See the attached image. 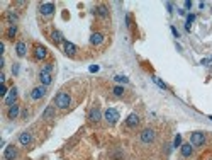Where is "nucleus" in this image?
<instances>
[{
	"mask_svg": "<svg viewBox=\"0 0 212 160\" xmlns=\"http://www.w3.org/2000/svg\"><path fill=\"white\" fill-rule=\"evenodd\" d=\"M95 14H98L100 17H109V9H107L105 5H98L95 9Z\"/></svg>",
	"mask_w": 212,
	"mask_h": 160,
	"instance_id": "22",
	"label": "nucleus"
},
{
	"mask_svg": "<svg viewBox=\"0 0 212 160\" xmlns=\"http://www.w3.org/2000/svg\"><path fill=\"white\" fill-rule=\"evenodd\" d=\"M204 143H205V136H204V133H200V131L192 133V136H190V145H192V147H202Z\"/></svg>",
	"mask_w": 212,
	"mask_h": 160,
	"instance_id": "2",
	"label": "nucleus"
},
{
	"mask_svg": "<svg viewBox=\"0 0 212 160\" xmlns=\"http://www.w3.org/2000/svg\"><path fill=\"white\" fill-rule=\"evenodd\" d=\"M185 9H192V2H190V0L185 2Z\"/></svg>",
	"mask_w": 212,
	"mask_h": 160,
	"instance_id": "32",
	"label": "nucleus"
},
{
	"mask_svg": "<svg viewBox=\"0 0 212 160\" xmlns=\"http://www.w3.org/2000/svg\"><path fill=\"white\" fill-rule=\"evenodd\" d=\"M178 14L180 15H185V9H178Z\"/></svg>",
	"mask_w": 212,
	"mask_h": 160,
	"instance_id": "36",
	"label": "nucleus"
},
{
	"mask_svg": "<svg viewBox=\"0 0 212 160\" xmlns=\"http://www.w3.org/2000/svg\"><path fill=\"white\" fill-rule=\"evenodd\" d=\"M154 140V131L151 128H146L143 133H141V141L143 143H151Z\"/></svg>",
	"mask_w": 212,
	"mask_h": 160,
	"instance_id": "8",
	"label": "nucleus"
},
{
	"mask_svg": "<svg viewBox=\"0 0 212 160\" xmlns=\"http://www.w3.org/2000/svg\"><path fill=\"white\" fill-rule=\"evenodd\" d=\"M114 80H116V82H119V84H127V82H129V79H127V77H124V75H116V77H114Z\"/></svg>",
	"mask_w": 212,
	"mask_h": 160,
	"instance_id": "26",
	"label": "nucleus"
},
{
	"mask_svg": "<svg viewBox=\"0 0 212 160\" xmlns=\"http://www.w3.org/2000/svg\"><path fill=\"white\" fill-rule=\"evenodd\" d=\"M15 34H17V26H10L9 29H7V38L9 39H14Z\"/></svg>",
	"mask_w": 212,
	"mask_h": 160,
	"instance_id": "23",
	"label": "nucleus"
},
{
	"mask_svg": "<svg viewBox=\"0 0 212 160\" xmlns=\"http://www.w3.org/2000/svg\"><path fill=\"white\" fill-rule=\"evenodd\" d=\"M166 9H168V12H173V7H172V4H170V2L166 4Z\"/></svg>",
	"mask_w": 212,
	"mask_h": 160,
	"instance_id": "34",
	"label": "nucleus"
},
{
	"mask_svg": "<svg viewBox=\"0 0 212 160\" xmlns=\"http://www.w3.org/2000/svg\"><path fill=\"white\" fill-rule=\"evenodd\" d=\"M15 99H17V87H12L9 90V94L3 97V102H5V106H14L15 104Z\"/></svg>",
	"mask_w": 212,
	"mask_h": 160,
	"instance_id": "3",
	"label": "nucleus"
},
{
	"mask_svg": "<svg viewBox=\"0 0 212 160\" xmlns=\"http://www.w3.org/2000/svg\"><path fill=\"white\" fill-rule=\"evenodd\" d=\"M54 118V106H48L43 112V119H53Z\"/></svg>",
	"mask_w": 212,
	"mask_h": 160,
	"instance_id": "20",
	"label": "nucleus"
},
{
	"mask_svg": "<svg viewBox=\"0 0 212 160\" xmlns=\"http://www.w3.org/2000/svg\"><path fill=\"white\" fill-rule=\"evenodd\" d=\"M51 41H53L54 44H59V43L63 41V34H61L59 31H53V32H51Z\"/></svg>",
	"mask_w": 212,
	"mask_h": 160,
	"instance_id": "21",
	"label": "nucleus"
},
{
	"mask_svg": "<svg viewBox=\"0 0 212 160\" xmlns=\"http://www.w3.org/2000/svg\"><path fill=\"white\" fill-rule=\"evenodd\" d=\"M12 73H14V75L19 73V65H14V67H12Z\"/></svg>",
	"mask_w": 212,
	"mask_h": 160,
	"instance_id": "30",
	"label": "nucleus"
},
{
	"mask_svg": "<svg viewBox=\"0 0 212 160\" xmlns=\"http://www.w3.org/2000/svg\"><path fill=\"white\" fill-rule=\"evenodd\" d=\"M180 152H182L183 157H190V155L193 153V147L190 145V143H185V145L180 147Z\"/></svg>",
	"mask_w": 212,
	"mask_h": 160,
	"instance_id": "17",
	"label": "nucleus"
},
{
	"mask_svg": "<svg viewBox=\"0 0 212 160\" xmlns=\"http://www.w3.org/2000/svg\"><path fill=\"white\" fill-rule=\"evenodd\" d=\"M209 119H212V116H209Z\"/></svg>",
	"mask_w": 212,
	"mask_h": 160,
	"instance_id": "37",
	"label": "nucleus"
},
{
	"mask_svg": "<svg viewBox=\"0 0 212 160\" xmlns=\"http://www.w3.org/2000/svg\"><path fill=\"white\" fill-rule=\"evenodd\" d=\"M126 124H127V126H131V128L136 126V124H139V116H137L136 112L129 114V116H127V119H126Z\"/></svg>",
	"mask_w": 212,
	"mask_h": 160,
	"instance_id": "15",
	"label": "nucleus"
},
{
	"mask_svg": "<svg viewBox=\"0 0 212 160\" xmlns=\"http://www.w3.org/2000/svg\"><path fill=\"white\" fill-rule=\"evenodd\" d=\"M44 95H46V87H44V85L34 87V89H32V92H31V99H34V100L41 99V97H44Z\"/></svg>",
	"mask_w": 212,
	"mask_h": 160,
	"instance_id": "5",
	"label": "nucleus"
},
{
	"mask_svg": "<svg viewBox=\"0 0 212 160\" xmlns=\"http://www.w3.org/2000/svg\"><path fill=\"white\" fill-rule=\"evenodd\" d=\"M27 116H29V112H27V111H24V112H22V118H24V119H27Z\"/></svg>",
	"mask_w": 212,
	"mask_h": 160,
	"instance_id": "35",
	"label": "nucleus"
},
{
	"mask_svg": "<svg viewBox=\"0 0 212 160\" xmlns=\"http://www.w3.org/2000/svg\"><path fill=\"white\" fill-rule=\"evenodd\" d=\"M15 53H17L19 56H26V53H27V46H26V43L19 41V43L15 44Z\"/></svg>",
	"mask_w": 212,
	"mask_h": 160,
	"instance_id": "16",
	"label": "nucleus"
},
{
	"mask_svg": "<svg viewBox=\"0 0 212 160\" xmlns=\"http://www.w3.org/2000/svg\"><path fill=\"white\" fill-rule=\"evenodd\" d=\"M153 82H154V84H156V85H160L161 89H165V90L168 89V87H166V84H163V82H161V80L158 79V77H153Z\"/></svg>",
	"mask_w": 212,
	"mask_h": 160,
	"instance_id": "27",
	"label": "nucleus"
},
{
	"mask_svg": "<svg viewBox=\"0 0 212 160\" xmlns=\"http://www.w3.org/2000/svg\"><path fill=\"white\" fill-rule=\"evenodd\" d=\"M3 159H5V160H15V159H17V148H15L14 145L7 147L5 152H3Z\"/></svg>",
	"mask_w": 212,
	"mask_h": 160,
	"instance_id": "7",
	"label": "nucleus"
},
{
	"mask_svg": "<svg viewBox=\"0 0 212 160\" xmlns=\"http://www.w3.org/2000/svg\"><path fill=\"white\" fill-rule=\"evenodd\" d=\"M105 119L107 123H110V124H114V123H117V119H119V111L117 109H112V107H109V109L105 111Z\"/></svg>",
	"mask_w": 212,
	"mask_h": 160,
	"instance_id": "4",
	"label": "nucleus"
},
{
	"mask_svg": "<svg viewBox=\"0 0 212 160\" xmlns=\"http://www.w3.org/2000/svg\"><path fill=\"white\" fill-rule=\"evenodd\" d=\"M173 147H182V135H176V136H175Z\"/></svg>",
	"mask_w": 212,
	"mask_h": 160,
	"instance_id": "28",
	"label": "nucleus"
},
{
	"mask_svg": "<svg viewBox=\"0 0 212 160\" xmlns=\"http://www.w3.org/2000/svg\"><path fill=\"white\" fill-rule=\"evenodd\" d=\"M90 43L92 44H100V43H104V34H100V32H93L92 36H90Z\"/></svg>",
	"mask_w": 212,
	"mask_h": 160,
	"instance_id": "18",
	"label": "nucleus"
},
{
	"mask_svg": "<svg viewBox=\"0 0 212 160\" xmlns=\"http://www.w3.org/2000/svg\"><path fill=\"white\" fill-rule=\"evenodd\" d=\"M39 80H41V84L46 87V85H49L51 82H53V77H51V73H48V72H39Z\"/></svg>",
	"mask_w": 212,
	"mask_h": 160,
	"instance_id": "13",
	"label": "nucleus"
},
{
	"mask_svg": "<svg viewBox=\"0 0 212 160\" xmlns=\"http://www.w3.org/2000/svg\"><path fill=\"white\" fill-rule=\"evenodd\" d=\"M5 20L9 22L10 26H15V24L19 22V15H17V14H15L14 10H9V12L5 14Z\"/></svg>",
	"mask_w": 212,
	"mask_h": 160,
	"instance_id": "12",
	"label": "nucleus"
},
{
	"mask_svg": "<svg viewBox=\"0 0 212 160\" xmlns=\"http://www.w3.org/2000/svg\"><path fill=\"white\" fill-rule=\"evenodd\" d=\"M193 20H195V15H193V14H188V15H187V22H185V29L187 31H190V26H192Z\"/></svg>",
	"mask_w": 212,
	"mask_h": 160,
	"instance_id": "24",
	"label": "nucleus"
},
{
	"mask_svg": "<svg viewBox=\"0 0 212 160\" xmlns=\"http://www.w3.org/2000/svg\"><path fill=\"white\" fill-rule=\"evenodd\" d=\"M112 92H114V95H116V97H122V94H124V89H122L121 85H116V87L112 89Z\"/></svg>",
	"mask_w": 212,
	"mask_h": 160,
	"instance_id": "25",
	"label": "nucleus"
},
{
	"mask_svg": "<svg viewBox=\"0 0 212 160\" xmlns=\"http://www.w3.org/2000/svg\"><path fill=\"white\" fill-rule=\"evenodd\" d=\"M43 72H48V73H51V72H53V65H51V63H48V65L43 68Z\"/></svg>",
	"mask_w": 212,
	"mask_h": 160,
	"instance_id": "29",
	"label": "nucleus"
},
{
	"mask_svg": "<svg viewBox=\"0 0 212 160\" xmlns=\"http://www.w3.org/2000/svg\"><path fill=\"white\" fill-rule=\"evenodd\" d=\"M19 112H20V106L15 102L14 106H10L9 107V111H7V118H9V119H15V118L19 116Z\"/></svg>",
	"mask_w": 212,
	"mask_h": 160,
	"instance_id": "10",
	"label": "nucleus"
},
{
	"mask_svg": "<svg viewBox=\"0 0 212 160\" xmlns=\"http://www.w3.org/2000/svg\"><path fill=\"white\" fill-rule=\"evenodd\" d=\"M100 118H102V112H100V109H98V107L90 109V112H88V119L92 121V123H97Z\"/></svg>",
	"mask_w": 212,
	"mask_h": 160,
	"instance_id": "14",
	"label": "nucleus"
},
{
	"mask_svg": "<svg viewBox=\"0 0 212 160\" xmlns=\"http://www.w3.org/2000/svg\"><path fill=\"white\" fill-rule=\"evenodd\" d=\"M97 70H98V65H92V67H90V72H92V73L97 72Z\"/></svg>",
	"mask_w": 212,
	"mask_h": 160,
	"instance_id": "33",
	"label": "nucleus"
},
{
	"mask_svg": "<svg viewBox=\"0 0 212 160\" xmlns=\"http://www.w3.org/2000/svg\"><path fill=\"white\" fill-rule=\"evenodd\" d=\"M31 141H32V135H31L29 131H24V133H20L19 143L22 145V147H27V145H31Z\"/></svg>",
	"mask_w": 212,
	"mask_h": 160,
	"instance_id": "11",
	"label": "nucleus"
},
{
	"mask_svg": "<svg viewBox=\"0 0 212 160\" xmlns=\"http://www.w3.org/2000/svg\"><path fill=\"white\" fill-rule=\"evenodd\" d=\"M39 12H41L43 15H51V14L54 12V4H51V2L41 4V5H39Z\"/></svg>",
	"mask_w": 212,
	"mask_h": 160,
	"instance_id": "6",
	"label": "nucleus"
},
{
	"mask_svg": "<svg viewBox=\"0 0 212 160\" xmlns=\"http://www.w3.org/2000/svg\"><path fill=\"white\" fill-rule=\"evenodd\" d=\"M54 104L58 106L59 109H68L70 104H71V97L68 95L66 92H59V94H56V97H54Z\"/></svg>",
	"mask_w": 212,
	"mask_h": 160,
	"instance_id": "1",
	"label": "nucleus"
},
{
	"mask_svg": "<svg viewBox=\"0 0 212 160\" xmlns=\"http://www.w3.org/2000/svg\"><path fill=\"white\" fill-rule=\"evenodd\" d=\"M46 56H48V50H46L44 46H39L38 44V46L34 48V58H36V60H44Z\"/></svg>",
	"mask_w": 212,
	"mask_h": 160,
	"instance_id": "9",
	"label": "nucleus"
},
{
	"mask_svg": "<svg viewBox=\"0 0 212 160\" xmlns=\"http://www.w3.org/2000/svg\"><path fill=\"white\" fill-rule=\"evenodd\" d=\"M172 32H173V36H175V38H180V34H178L176 27H173V26H172Z\"/></svg>",
	"mask_w": 212,
	"mask_h": 160,
	"instance_id": "31",
	"label": "nucleus"
},
{
	"mask_svg": "<svg viewBox=\"0 0 212 160\" xmlns=\"http://www.w3.org/2000/svg\"><path fill=\"white\" fill-rule=\"evenodd\" d=\"M78 51V48L73 44V43H70V41H65V53L66 55H75Z\"/></svg>",
	"mask_w": 212,
	"mask_h": 160,
	"instance_id": "19",
	"label": "nucleus"
}]
</instances>
